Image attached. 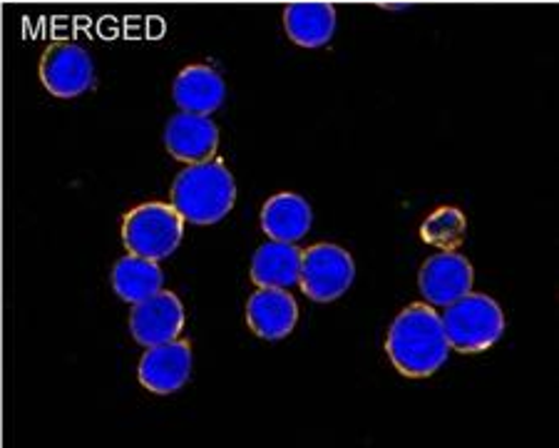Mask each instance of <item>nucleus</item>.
Wrapping results in <instances>:
<instances>
[{"mask_svg": "<svg viewBox=\"0 0 559 448\" xmlns=\"http://www.w3.org/2000/svg\"><path fill=\"white\" fill-rule=\"evenodd\" d=\"M385 352L403 376L428 379L448 362L450 354L443 319L428 304H411L388 329Z\"/></svg>", "mask_w": 559, "mask_h": 448, "instance_id": "nucleus-1", "label": "nucleus"}, {"mask_svg": "<svg viewBox=\"0 0 559 448\" xmlns=\"http://www.w3.org/2000/svg\"><path fill=\"white\" fill-rule=\"evenodd\" d=\"M173 208L182 214L185 222L216 224L231 212L237 202V182L229 167L222 160H204V163L187 165L175 177Z\"/></svg>", "mask_w": 559, "mask_h": 448, "instance_id": "nucleus-2", "label": "nucleus"}, {"mask_svg": "<svg viewBox=\"0 0 559 448\" xmlns=\"http://www.w3.org/2000/svg\"><path fill=\"white\" fill-rule=\"evenodd\" d=\"M443 329L450 349L460 354H477L495 346L504 334V314L488 294L467 292L465 297L448 304Z\"/></svg>", "mask_w": 559, "mask_h": 448, "instance_id": "nucleus-3", "label": "nucleus"}, {"mask_svg": "<svg viewBox=\"0 0 559 448\" xmlns=\"http://www.w3.org/2000/svg\"><path fill=\"white\" fill-rule=\"evenodd\" d=\"M185 237V217L173 204L144 202L130 210L122 220V241L130 255L144 259L173 257Z\"/></svg>", "mask_w": 559, "mask_h": 448, "instance_id": "nucleus-4", "label": "nucleus"}, {"mask_svg": "<svg viewBox=\"0 0 559 448\" xmlns=\"http://www.w3.org/2000/svg\"><path fill=\"white\" fill-rule=\"evenodd\" d=\"M356 280V264L344 247L313 245L301 252V269H299V286L306 297L329 304L350 290Z\"/></svg>", "mask_w": 559, "mask_h": 448, "instance_id": "nucleus-5", "label": "nucleus"}, {"mask_svg": "<svg viewBox=\"0 0 559 448\" xmlns=\"http://www.w3.org/2000/svg\"><path fill=\"white\" fill-rule=\"evenodd\" d=\"M40 83L60 101L85 95L95 83L93 58L75 43L50 45L40 60Z\"/></svg>", "mask_w": 559, "mask_h": 448, "instance_id": "nucleus-6", "label": "nucleus"}, {"mask_svg": "<svg viewBox=\"0 0 559 448\" xmlns=\"http://www.w3.org/2000/svg\"><path fill=\"white\" fill-rule=\"evenodd\" d=\"M185 329V304L177 294L159 290L152 297L132 304L130 331L134 342L142 346L167 344L182 334Z\"/></svg>", "mask_w": 559, "mask_h": 448, "instance_id": "nucleus-7", "label": "nucleus"}, {"mask_svg": "<svg viewBox=\"0 0 559 448\" xmlns=\"http://www.w3.org/2000/svg\"><path fill=\"white\" fill-rule=\"evenodd\" d=\"M473 264L455 249H445V252L426 259L418 274L420 294L430 307H448L455 299L465 297L467 292H473Z\"/></svg>", "mask_w": 559, "mask_h": 448, "instance_id": "nucleus-8", "label": "nucleus"}, {"mask_svg": "<svg viewBox=\"0 0 559 448\" xmlns=\"http://www.w3.org/2000/svg\"><path fill=\"white\" fill-rule=\"evenodd\" d=\"M189 376H192V346L179 337L167 344L147 346L138 369L142 387L152 393H159V397L182 389Z\"/></svg>", "mask_w": 559, "mask_h": 448, "instance_id": "nucleus-9", "label": "nucleus"}, {"mask_svg": "<svg viewBox=\"0 0 559 448\" xmlns=\"http://www.w3.org/2000/svg\"><path fill=\"white\" fill-rule=\"evenodd\" d=\"M165 148L175 160L182 163H204L212 160L219 150V128L210 115L182 113L167 120L165 128Z\"/></svg>", "mask_w": 559, "mask_h": 448, "instance_id": "nucleus-10", "label": "nucleus"}, {"mask_svg": "<svg viewBox=\"0 0 559 448\" xmlns=\"http://www.w3.org/2000/svg\"><path fill=\"white\" fill-rule=\"evenodd\" d=\"M247 325L266 342H282L299 325V304L286 290L259 286L247 302Z\"/></svg>", "mask_w": 559, "mask_h": 448, "instance_id": "nucleus-11", "label": "nucleus"}, {"mask_svg": "<svg viewBox=\"0 0 559 448\" xmlns=\"http://www.w3.org/2000/svg\"><path fill=\"white\" fill-rule=\"evenodd\" d=\"M227 83L210 66H187L179 70L173 83V101L182 113L212 115L224 105Z\"/></svg>", "mask_w": 559, "mask_h": 448, "instance_id": "nucleus-12", "label": "nucleus"}, {"mask_svg": "<svg viewBox=\"0 0 559 448\" xmlns=\"http://www.w3.org/2000/svg\"><path fill=\"white\" fill-rule=\"evenodd\" d=\"M313 222V212L309 202L301 194L294 192H278L269 197L261 208V229L264 235L274 241H296L309 235Z\"/></svg>", "mask_w": 559, "mask_h": 448, "instance_id": "nucleus-13", "label": "nucleus"}, {"mask_svg": "<svg viewBox=\"0 0 559 448\" xmlns=\"http://www.w3.org/2000/svg\"><path fill=\"white\" fill-rule=\"evenodd\" d=\"M338 13L331 3H292L284 8L288 40L301 48H323L336 33Z\"/></svg>", "mask_w": 559, "mask_h": 448, "instance_id": "nucleus-14", "label": "nucleus"}, {"mask_svg": "<svg viewBox=\"0 0 559 448\" xmlns=\"http://www.w3.org/2000/svg\"><path fill=\"white\" fill-rule=\"evenodd\" d=\"M301 249L288 241H266L251 257V282L257 286H274L288 290L299 282Z\"/></svg>", "mask_w": 559, "mask_h": 448, "instance_id": "nucleus-15", "label": "nucleus"}, {"mask_svg": "<svg viewBox=\"0 0 559 448\" xmlns=\"http://www.w3.org/2000/svg\"><path fill=\"white\" fill-rule=\"evenodd\" d=\"M110 280L117 297L130 304H138L162 290V284H165V272H162L159 262H155V259L128 255L112 267Z\"/></svg>", "mask_w": 559, "mask_h": 448, "instance_id": "nucleus-16", "label": "nucleus"}, {"mask_svg": "<svg viewBox=\"0 0 559 448\" xmlns=\"http://www.w3.org/2000/svg\"><path fill=\"white\" fill-rule=\"evenodd\" d=\"M465 229H467V220L463 212L457 208H440L423 220L420 237L426 245H432L445 252V249H457L463 245Z\"/></svg>", "mask_w": 559, "mask_h": 448, "instance_id": "nucleus-17", "label": "nucleus"}]
</instances>
